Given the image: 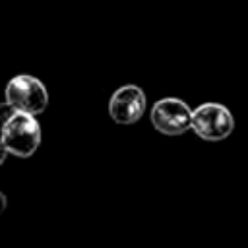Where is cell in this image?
Masks as SVG:
<instances>
[{
    "label": "cell",
    "mask_w": 248,
    "mask_h": 248,
    "mask_svg": "<svg viewBox=\"0 0 248 248\" xmlns=\"http://www.w3.org/2000/svg\"><path fill=\"white\" fill-rule=\"evenodd\" d=\"M6 205H8V200H6V196L0 192V215L4 213V209H6Z\"/></svg>",
    "instance_id": "8"
},
{
    "label": "cell",
    "mask_w": 248,
    "mask_h": 248,
    "mask_svg": "<svg viewBox=\"0 0 248 248\" xmlns=\"http://www.w3.org/2000/svg\"><path fill=\"white\" fill-rule=\"evenodd\" d=\"M6 155H8V149L4 147V143H2V140H0V167H2L4 161H6Z\"/></svg>",
    "instance_id": "7"
},
{
    "label": "cell",
    "mask_w": 248,
    "mask_h": 248,
    "mask_svg": "<svg viewBox=\"0 0 248 248\" xmlns=\"http://www.w3.org/2000/svg\"><path fill=\"white\" fill-rule=\"evenodd\" d=\"M0 140L10 155L27 159L31 157L41 145V126L35 114L16 112L6 122H2Z\"/></svg>",
    "instance_id": "1"
},
{
    "label": "cell",
    "mask_w": 248,
    "mask_h": 248,
    "mask_svg": "<svg viewBox=\"0 0 248 248\" xmlns=\"http://www.w3.org/2000/svg\"><path fill=\"white\" fill-rule=\"evenodd\" d=\"M147 107V99L141 87L138 85H122L118 87L108 101V114L116 124H134L141 118Z\"/></svg>",
    "instance_id": "5"
},
{
    "label": "cell",
    "mask_w": 248,
    "mask_h": 248,
    "mask_svg": "<svg viewBox=\"0 0 248 248\" xmlns=\"http://www.w3.org/2000/svg\"><path fill=\"white\" fill-rule=\"evenodd\" d=\"M6 101L19 112L41 114L48 105V93L43 81L35 76H14L6 85Z\"/></svg>",
    "instance_id": "2"
},
{
    "label": "cell",
    "mask_w": 248,
    "mask_h": 248,
    "mask_svg": "<svg viewBox=\"0 0 248 248\" xmlns=\"http://www.w3.org/2000/svg\"><path fill=\"white\" fill-rule=\"evenodd\" d=\"M196 136L205 141H221L234 130L231 110L221 103H203L192 110V126Z\"/></svg>",
    "instance_id": "3"
},
{
    "label": "cell",
    "mask_w": 248,
    "mask_h": 248,
    "mask_svg": "<svg viewBox=\"0 0 248 248\" xmlns=\"http://www.w3.org/2000/svg\"><path fill=\"white\" fill-rule=\"evenodd\" d=\"M16 112H17V110H16L8 101L0 103V124H2V122H6V120H8L10 116H14Z\"/></svg>",
    "instance_id": "6"
},
{
    "label": "cell",
    "mask_w": 248,
    "mask_h": 248,
    "mask_svg": "<svg viewBox=\"0 0 248 248\" xmlns=\"http://www.w3.org/2000/svg\"><path fill=\"white\" fill-rule=\"evenodd\" d=\"M151 124L165 136L184 134L192 126V108L176 97L159 99L151 108Z\"/></svg>",
    "instance_id": "4"
}]
</instances>
